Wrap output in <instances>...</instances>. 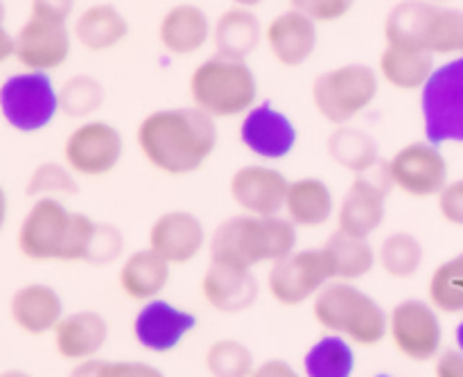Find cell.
I'll use <instances>...</instances> for the list:
<instances>
[{
  "instance_id": "obj_1",
  "label": "cell",
  "mask_w": 463,
  "mask_h": 377,
  "mask_svg": "<svg viewBox=\"0 0 463 377\" xmlns=\"http://www.w3.org/2000/svg\"><path fill=\"white\" fill-rule=\"evenodd\" d=\"M217 143V120L194 107L156 108L136 127V145L143 158L167 176H190L202 170Z\"/></svg>"
},
{
  "instance_id": "obj_2",
  "label": "cell",
  "mask_w": 463,
  "mask_h": 377,
  "mask_svg": "<svg viewBox=\"0 0 463 377\" xmlns=\"http://www.w3.org/2000/svg\"><path fill=\"white\" fill-rule=\"evenodd\" d=\"M98 221L68 211L61 199H34L16 231V249L32 262H89Z\"/></svg>"
},
{
  "instance_id": "obj_3",
  "label": "cell",
  "mask_w": 463,
  "mask_h": 377,
  "mask_svg": "<svg viewBox=\"0 0 463 377\" xmlns=\"http://www.w3.org/2000/svg\"><path fill=\"white\" fill-rule=\"evenodd\" d=\"M297 226L285 215L258 217L233 215L222 221L208 242L211 262L253 269L258 265H274L297 251Z\"/></svg>"
},
{
  "instance_id": "obj_4",
  "label": "cell",
  "mask_w": 463,
  "mask_h": 377,
  "mask_svg": "<svg viewBox=\"0 0 463 377\" xmlns=\"http://www.w3.org/2000/svg\"><path fill=\"white\" fill-rule=\"evenodd\" d=\"M258 93L253 68L222 54L203 59L188 77L190 102L213 120L244 118L258 104Z\"/></svg>"
},
{
  "instance_id": "obj_5",
  "label": "cell",
  "mask_w": 463,
  "mask_h": 377,
  "mask_svg": "<svg viewBox=\"0 0 463 377\" xmlns=\"http://www.w3.org/2000/svg\"><path fill=\"white\" fill-rule=\"evenodd\" d=\"M384 43L411 45L437 54L463 57V9L425 0H401L387 12Z\"/></svg>"
},
{
  "instance_id": "obj_6",
  "label": "cell",
  "mask_w": 463,
  "mask_h": 377,
  "mask_svg": "<svg viewBox=\"0 0 463 377\" xmlns=\"http://www.w3.org/2000/svg\"><path fill=\"white\" fill-rule=\"evenodd\" d=\"M312 315L330 335H339L362 348L378 346L389 335V315L383 306L344 280H333L317 294Z\"/></svg>"
},
{
  "instance_id": "obj_7",
  "label": "cell",
  "mask_w": 463,
  "mask_h": 377,
  "mask_svg": "<svg viewBox=\"0 0 463 377\" xmlns=\"http://www.w3.org/2000/svg\"><path fill=\"white\" fill-rule=\"evenodd\" d=\"M380 84L378 71L369 63H344L315 77L312 104L333 127L351 125L378 99Z\"/></svg>"
},
{
  "instance_id": "obj_8",
  "label": "cell",
  "mask_w": 463,
  "mask_h": 377,
  "mask_svg": "<svg viewBox=\"0 0 463 377\" xmlns=\"http://www.w3.org/2000/svg\"><path fill=\"white\" fill-rule=\"evenodd\" d=\"M420 116L428 143L463 145V57L437 66L420 90Z\"/></svg>"
},
{
  "instance_id": "obj_9",
  "label": "cell",
  "mask_w": 463,
  "mask_h": 377,
  "mask_svg": "<svg viewBox=\"0 0 463 377\" xmlns=\"http://www.w3.org/2000/svg\"><path fill=\"white\" fill-rule=\"evenodd\" d=\"M59 113V89L45 72L23 71L0 84V116L18 134H39Z\"/></svg>"
},
{
  "instance_id": "obj_10",
  "label": "cell",
  "mask_w": 463,
  "mask_h": 377,
  "mask_svg": "<svg viewBox=\"0 0 463 377\" xmlns=\"http://www.w3.org/2000/svg\"><path fill=\"white\" fill-rule=\"evenodd\" d=\"M384 179L411 199H432L448 185V161L437 145L411 140L392 154L383 167Z\"/></svg>"
},
{
  "instance_id": "obj_11",
  "label": "cell",
  "mask_w": 463,
  "mask_h": 377,
  "mask_svg": "<svg viewBox=\"0 0 463 377\" xmlns=\"http://www.w3.org/2000/svg\"><path fill=\"white\" fill-rule=\"evenodd\" d=\"M63 163L84 179L107 176L125 156V138L120 129L107 120H84L63 140Z\"/></svg>"
},
{
  "instance_id": "obj_12",
  "label": "cell",
  "mask_w": 463,
  "mask_h": 377,
  "mask_svg": "<svg viewBox=\"0 0 463 377\" xmlns=\"http://www.w3.org/2000/svg\"><path fill=\"white\" fill-rule=\"evenodd\" d=\"M333 283L324 249H303L274 262L267 276L271 298L285 307H298Z\"/></svg>"
},
{
  "instance_id": "obj_13",
  "label": "cell",
  "mask_w": 463,
  "mask_h": 377,
  "mask_svg": "<svg viewBox=\"0 0 463 377\" xmlns=\"http://www.w3.org/2000/svg\"><path fill=\"white\" fill-rule=\"evenodd\" d=\"M389 335L405 360L425 364L441 351L443 328L432 303L405 298L389 315Z\"/></svg>"
},
{
  "instance_id": "obj_14",
  "label": "cell",
  "mask_w": 463,
  "mask_h": 377,
  "mask_svg": "<svg viewBox=\"0 0 463 377\" xmlns=\"http://www.w3.org/2000/svg\"><path fill=\"white\" fill-rule=\"evenodd\" d=\"M72 54V30L66 23L30 16L14 34V59L30 72L59 71Z\"/></svg>"
},
{
  "instance_id": "obj_15",
  "label": "cell",
  "mask_w": 463,
  "mask_h": 377,
  "mask_svg": "<svg viewBox=\"0 0 463 377\" xmlns=\"http://www.w3.org/2000/svg\"><path fill=\"white\" fill-rule=\"evenodd\" d=\"M240 143L262 161H283L298 143L297 125L271 102H260L240 122Z\"/></svg>"
},
{
  "instance_id": "obj_16",
  "label": "cell",
  "mask_w": 463,
  "mask_h": 377,
  "mask_svg": "<svg viewBox=\"0 0 463 377\" xmlns=\"http://www.w3.org/2000/svg\"><path fill=\"white\" fill-rule=\"evenodd\" d=\"M288 190V176L265 163L238 167L229 181V193L235 206L247 215L258 217H274L285 212Z\"/></svg>"
},
{
  "instance_id": "obj_17",
  "label": "cell",
  "mask_w": 463,
  "mask_h": 377,
  "mask_svg": "<svg viewBox=\"0 0 463 377\" xmlns=\"http://www.w3.org/2000/svg\"><path fill=\"white\" fill-rule=\"evenodd\" d=\"M197 328V316L188 310L172 306L163 298L143 303L134 319V337L145 351L165 355L176 351L193 330Z\"/></svg>"
},
{
  "instance_id": "obj_18",
  "label": "cell",
  "mask_w": 463,
  "mask_h": 377,
  "mask_svg": "<svg viewBox=\"0 0 463 377\" xmlns=\"http://www.w3.org/2000/svg\"><path fill=\"white\" fill-rule=\"evenodd\" d=\"M387 179L355 176L337 208L339 233L369 240L387 217Z\"/></svg>"
},
{
  "instance_id": "obj_19",
  "label": "cell",
  "mask_w": 463,
  "mask_h": 377,
  "mask_svg": "<svg viewBox=\"0 0 463 377\" xmlns=\"http://www.w3.org/2000/svg\"><path fill=\"white\" fill-rule=\"evenodd\" d=\"M206 247L203 221L190 211H167L149 226V249L167 265H188Z\"/></svg>"
},
{
  "instance_id": "obj_20",
  "label": "cell",
  "mask_w": 463,
  "mask_h": 377,
  "mask_svg": "<svg viewBox=\"0 0 463 377\" xmlns=\"http://www.w3.org/2000/svg\"><path fill=\"white\" fill-rule=\"evenodd\" d=\"M265 43L283 68L306 66L319 45V25L298 9H285L265 25Z\"/></svg>"
},
{
  "instance_id": "obj_21",
  "label": "cell",
  "mask_w": 463,
  "mask_h": 377,
  "mask_svg": "<svg viewBox=\"0 0 463 377\" xmlns=\"http://www.w3.org/2000/svg\"><path fill=\"white\" fill-rule=\"evenodd\" d=\"M156 34L167 54L193 57L213 41V23L199 5L176 3L161 16Z\"/></svg>"
},
{
  "instance_id": "obj_22",
  "label": "cell",
  "mask_w": 463,
  "mask_h": 377,
  "mask_svg": "<svg viewBox=\"0 0 463 377\" xmlns=\"http://www.w3.org/2000/svg\"><path fill=\"white\" fill-rule=\"evenodd\" d=\"M63 316V301L52 285L27 283L9 298V319L30 337L54 333Z\"/></svg>"
},
{
  "instance_id": "obj_23",
  "label": "cell",
  "mask_w": 463,
  "mask_h": 377,
  "mask_svg": "<svg viewBox=\"0 0 463 377\" xmlns=\"http://www.w3.org/2000/svg\"><path fill=\"white\" fill-rule=\"evenodd\" d=\"M203 301L217 312L224 315H238L249 310L258 301V280L251 269L224 262H211L202 278Z\"/></svg>"
},
{
  "instance_id": "obj_24",
  "label": "cell",
  "mask_w": 463,
  "mask_h": 377,
  "mask_svg": "<svg viewBox=\"0 0 463 377\" xmlns=\"http://www.w3.org/2000/svg\"><path fill=\"white\" fill-rule=\"evenodd\" d=\"M109 342V324L99 312L80 310L63 316L52 333V344L63 362L95 360Z\"/></svg>"
},
{
  "instance_id": "obj_25",
  "label": "cell",
  "mask_w": 463,
  "mask_h": 377,
  "mask_svg": "<svg viewBox=\"0 0 463 377\" xmlns=\"http://www.w3.org/2000/svg\"><path fill=\"white\" fill-rule=\"evenodd\" d=\"M265 41V27L260 25L253 9L231 5L213 23V48L222 57L247 61Z\"/></svg>"
},
{
  "instance_id": "obj_26",
  "label": "cell",
  "mask_w": 463,
  "mask_h": 377,
  "mask_svg": "<svg viewBox=\"0 0 463 377\" xmlns=\"http://www.w3.org/2000/svg\"><path fill=\"white\" fill-rule=\"evenodd\" d=\"M434 71H437V57L428 50L411 48V45L384 43L378 61L380 80L401 93H414V90L420 93Z\"/></svg>"
},
{
  "instance_id": "obj_27",
  "label": "cell",
  "mask_w": 463,
  "mask_h": 377,
  "mask_svg": "<svg viewBox=\"0 0 463 377\" xmlns=\"http://www.w3.org/2000/svg\"><path fill=\"white\" fill-rule=\"evenodd\" d=\"M129 36V21L111 3H95L81 9L72 23V39L89 52H109Z\"/></svg>"
},
{
  "instance_id": "obj_28",
  "label": "cell",
  "mask_w": 463,
  "mask_h": 377,
  "mask_svg": "<svg viewBox=\"0 0 463 377\" xmlns=\"http://www.w3.org/2000/svg\"><path fill=\"white\" fill-rule=\"evenodd\" d=\"M335 215V197L330 185L319 176H301L289 181L285 199V217L297 229H319Z\"/></svg>"
},
{
  "instance_id": "obj_29",
  "label": "cell",
  "mask_w": 463,
  "mask_h": 377,
  "mask_svg": "<svg viewBox=\"0 0 463 377\" xmlns=\"http://www.w3.org/2000/svg\"><path fill=\"white\" fill-rule=\"evenodd\" d=\"M170 267L172 265H167L149 247L140 249L125 258L120 271H118V285L131 301L149 303L161 297V292L170 283Z\"/></svg>"
},
{
  "instance_id": "obj_30",
  "label": "cell",
  "mask_w": 463,
  "mask_h": 377,
  "mask_svg": "<svg viewBox=\"0 0 463 377\" xmlns=\"http://www.w3.org/2000/svg\"><path fill=\"white\" fill-rule=\"evenodd\" d=\"M321 249L330 265L333 280H344V283H355V280L369 276L378 260L369 240L353 238V235L339 233V231L330 235Z\"/></svg>"
},
{
  "instance_id": "obj_31",
  "label": "cell",
  "mask_w": 463,
  "mask_h": 377,
  "mask_svg": "<svg viewBox=\"0 0 463 377\" xmlns=\"http://www.w3.org/2000/svg\"><path fill=\"white\" fill-rule=\"evenodd\" d=\"M326 149L339 167L353 172L355 176L369 174L380 163L378 143L373 140V136L366 134L360 127H335L333 134L328 136Z\"/></svg>"
},
{
  "instance_id": "obj_32",
  "label": "cell",
  "mask_w": 463,
  "mask_h": 377,
  "mask_svg": "<svg viewBox=\"0 0 463 377\" xmlns=\"http://www.w3.org/2000/svg\"><path fill=\"white\" fill-rule=\"evenodd\" d=\"M303 371H306V377H353L355 353L344 337L326 335L306 353Z\"/></svg>"
},
{
  "instance_id": "obj_33",
  "label": "cell",
  "mask_w": 463,
  "mask_h": 377,
  "mask_svg": "<svg viewBox=\"0 0 463 377\" xmlns=\"http://www.w3.org/2000/svg\"><path fill=\"white\" fill-rule=\"evenodd\" d=\"M423 258V244L407 231H396V233L387 235L378 251V262L384 274L398 280H407L419 274Z\"/></svg>"
},
{
  "instance_id": "obj_34",
  "label": "cell",
  "mask_w": 463,
  "mask_h": 377,
  "mask_svg": "<svg viewBox=\"0 0 463 377\" xmlns=\"http://www.w3.org/2000/svg\"><path fill=\"white\" fill-rule=\"evenodd\" d=\"M107 90L90 75H72L59 89V113L72 120H90L104 107Z\"/></svg>"
},
{
  "instance_id": "obj_35",
  "label": "cell",
  "mask_w": 463,
  "mask_h": 377,
  "mask_svg": "<svg viewBox=\"0 0 463 377\" xmlns=\"http://www.w3.org/2000/svg\"><path fill=\"white\" fill-rule=\"evenodd\" d=\"M430 303L434 310L446 315H461L463 312V251L450 260L441 262L430 276L428 285Z\"/></svg>"
},
{
  "instance_id": "obj_36",
  "label": "cell",
  "mask_w": 463,
  "mask_h": 377,
  "mask_svg": "<svg viewBox=\"0 0 463 377\" xmlns=\"http://www.w3.org/2000/svg\"><path fill=\"white\" fill-rule=\"evenodd\" d=\"M80 193V184L77 176L66 163L59 161H43L30 172L25 184V194L34 202V199H66L75 197Z\"/></svg>"
},
{
  "instance_id": "obj_37",
  "label": "cell",
  "mask_w": 463,
  "mask_h": 377,
  "mask_svg": "<svg viewBox=\"0 0 463 377\" xmlns=\"http://www.w3.org/2000/svg\"><path fill=\"white\" fill-rule=\"evenodd\" d=\"M203 362L211 377H251L256 371L253 353L238 339H220L211 344Z\"/></svg>"
},
{
  "instance_id": "obj_38",
  "label": "cell",
  "mask_w": 463,
  "mask_h": 377,
  "mask_svg": "<svg viewBox=\"0 0 463 377\" xmlns=\"http://www.w3.org/2000/svg\"><path fill=\"white\" fill-rule=\"evenodd\" d=\"M357 0H289L292 9L310 16L317 25H330L351 14Z\"/></svg>"
},
{
  "instance_id": "obj_39",
  "label": "cell",
  "mask_w": 463,
  "mask_h": 377,
  "mask_svg": "<svg viewBox=\"0 0 463 377\" xmlns=\"http://www.w3.org/2000/svg\"><path fill=\"white\" fill-rule=\"evenodd\" d=\"M439 212L452 226H463V179L448 181L446 188L437 197Z\"/></svg>"
},
{
  "instance_id": "obj_40",
  "label": "cell",
  "mask_w": 463,
  "mask_h": 377,
  "mask_svg": "<svg viewBox=\"0 0 463 377\" xmlns=\"http://www.w3.org/2000/svg\"><path fill=\"white\" fill-rule=\"evenodd\" d=\"M75 12V0H30V16L45 18V21L66 23Z\"/></svg>"
},
{
  "instance_id": "obj_41",
  "label": "cell",
  "mask_w": 463,
  "mask_h": 377,
  "mask_svg": "<svg viewBox=\"0 0 463 377\" xmlns=\"http://www.w3.org/2000/svg\"><path fill=\"white\" fill-rule=\"evenodd\" d=\"M107 377H165L161 369L147 364V362H109L107 364Z\"/></svg>"
},
{
  "instance_id": "obj_42",
  "label": "cell",
  "mask_w": 463,
  "mask_h": 377,
  "mask_svg": "<svg viewBox=\"0 0 463 377\" xmlns=\"http://www.w3.org/2000/svg\"><path fill=\"white\" fill-rule=\"evenodd\" d=\"M437 377H463V353L446 351L437 360Z\"/></svg>"
},
{
  "instance_id": "obj_43",
  "label": "cell",
  "mask_w": 463,
  "mask_h": 377,
  "mask_svg": "<svg viewBox=\"0 0 463 377\" xmlns=\"http://www.w3.org/2000/svg\"><path fill=\"white\" fill-rule=\"evenodd\" d=\"M251 377H301L288 362L283 360H267L260 366H256Z\"/></svg>"
},
{
  "instance_id": "obj_44",
  "label": "cell",
  "mask_w": 463,
  "mask_h": 377,
  "mask_svg": "<svg viewBox=\"0 0 463 377\" xmlns=\"http://www.w3.org/2000/svg\"><path fill=\"white\" fill-rule=\"evenodd\" d=\"M107 364L109 362L98 360V357L89 362H80V364L72 366L68 377H107Z\"/></svg>"
},
{
  "instance_id": "obj_45",
  "label": "cell",
  "mask_w": 463,
  "mask_h": 377,
  "mask_svg": "<svg viewBox=\"0 0 463 377\" xmlns=\"http://www.w3.org/2000/svg\"><path fill=\"white\" fill-rule=\"evenodd\" d=\"M14 57V34L5 27V16H0V63Z\"/></svg>"
},
{
  "instance_id": "obj_46",
  "label": "cell",
  "mask_w": 463,
  "mask_h": 377,
  "mask_svg": "<svg viewBox=\"0 0 463 377\" xmlns=\"http://www.w3.org/2000/svg\"><path fill=\"white\" fill-rule=\"evenodd\" d=\"M7 215H9V197L5 193V188L0 185V233H3L5 224H7Z\"/></svg>"
},
{
  "instance_id": "obj_47",
  "label": "cell",
  "mask_w": 463,
  "mask_h": 377,
  "mask_svg": "<svg viewBox=\"0 0 463 377\" xmlns=\"http://www.w3.org/2000/svg\"><path fill=\"white\" fill-rule=\"evenodd\" d=\"M0 377H34V375L27 373V371L23 369H5L0 371Z\"/></svg>"
},
{
  "instance_id": "obj_48",
  "label": "cell",
  "mask_w": 463,
  "mask_h": 377,
  "mask_svg": "<svg viewBox=\"0 0 463 377\" xmlns=\"http://www.w3.org/2000/svg\"><path fill=\"white\" fill-rule=\"evenodd\" d=\"M233 5H238V7H247V9H253L258 7V5H262L265 0H231Z\"/></svg>"
},
{
  "instance_id": "obj_49",
  "label": "cell",
  "mask_w": 463,
  "mask_h": 377,
  "mask_svg": "<svg viewBox=\"0 0 463 377\" xmlns=\"http://www.w3.org/2000/svg\"><path fill=\"white\" fill-rule=\"evenodd\" d=\"M455 339H457V348H459V353H463V321L459 325H457Z\"/></svg>"
},
{
  "instance_id": "obj_50",
  "label": "cell",
  "mask_w": 463,
  "mask_h": 377,
  "mask_svg": "<svg viewBox=\"0 0 463 377\" xmlns=\"http://www.w3.org/2000/svg\"><path fill=\"white\" fill-rule=\"evenodd\" d=\"M425 3H434V5H446V3H450V0H425Z\"/></svg>"
},
{
  "instance_id": "obj_51",
  "label": "cell",
  "mask_w": 463,
  "mask_h": 377,
  "mask_svg": "<svg viewBox=\"0 0 463 377\" xmlns=\"http://www.w3.org/2000/svg\"><path fill=\"white\" fill-rule=\"evenodd\" d=\"M0 16H5V5H3V0H0Z\"/></svg>"
},
{
  "instance_id": "obj_52",
  "label": "cell",
  "mask_w": 463,
  "mask_h": 377,
  "mask_svg": "<svg viewBox=\"0 0 463 377\" xmlns=\"http://www.w3.org/2000/svg\"><path fill=\"white\" fill-rule=\"evenodd\" d=\"M375 377H392V375H387V373H380V375H375Z\"/></svg>"
}]
</instances>
